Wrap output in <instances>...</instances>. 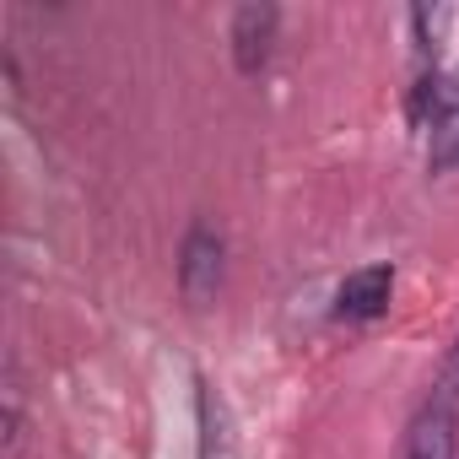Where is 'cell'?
<instances>
[{
    "mask_svg": "<svg viewBox=\"0 0 459 459\" xmlns=\"http://www.w3.org/2000/svg\"><path fill=\"white\" fill-rule=\"evenodd\" d=\"M221 281H227V238L216 227L195 221L178 244V292H184L189 308H211Z\"/></svg>",
    "mask_w": 459,
    "mask_h": 459,
    "instance_id": "obj_2",
    "label": "cell"
},
{
    "mask_svg": "<svg viewBox=\"0 0 459 459\" xmlns=\"http://www.w3.org/2000/svg\"><path fill=\"white\" fill-rule=\"evenodd\" d=\"M405 459H459V405L427 394L405 427Z\"/></svg>",
    "mask_w": 459,
    "mask_h": 459,
    "instance_id": "obj_4",
    "label": "cell"
},
{
    "mask_svg": "<svg viewBox=\"0 0 459 459\" xmlns=\"http://www.w3.org/2000/svg\"><path fill=\"white\" fill-rule=\"evenodd\" d=\"M448 22H454L448 6H416V12H411V39H416V55H421V60H432V55L443 49Z\"/></svg>",
    "mask_w": 459,
    "mask_h": 459,
    "instance_id": "obj_7",
    "label": "cell"
},
{
    "mask_svg": "<svg viewBox=\"0 0 459 459\" xmlns=\"http://www.w3.org/2000/svg\"><path fill=\"white\" fill-rule=\"evenodd\" d=\"M389 298H394V265L389 260H373V265H357L341 287H335V319L341 325H373L389 314Z\"/></svg>",
    "mask_w": 459,
    "mask_h": 459,
    "instance_id": "obj_3",
    "label": "cell"
},
{
    "mask_svg": "<svg viewBox=\"0 0 459 459\" xmlns=\"http://www.w3.org/2000/svg\"><path fill=\"white\" fill-rule=\"evenodd\" d=\"M432 394H443V400L459 405V335H454V346H448V357H443V373H437Z\"/></svg>",
    "mask_w": 459,
    "mask_h": 459,
    "instance_id": "obj_8",
    "label": "cell"
},
{
    "mask_svg": "<svg viewBox=\"0 0 459 459\" xmlns=\"http://www.w3.org/2000/svg\"><path fill=\"white\" fill-rule=\"evenodd\" d=\"M416 130H427V168L459 173V65H432L405 98Z\"/></svg>",
    "mask_w": 459,
    "mask_h": 459,
    "instance_id": "obj_1",
    "label": "cell"
},
{
    "mask_svg": "<svg viewBox=\"0 0 459 459\" xmlns=\"http://www.w3.org/2000/svg\"><path fill=\"white\" fill-rule=\"evenodd\" d=\"M195 405H200V459H233V427H227V405L211 394V384H195Z\"/></svg>",
    "mask_w": 459,
    "mask_h": 459,
    "instance_id": "obj_6",
    "label": "cell"
},
{
    "mask_svg": "<svg viewBox=\"0 0 459 459\" xmlns=\"http://www.w3.org/2000/svg\"><path fill=\"white\" fill-rule=\"evenodd\" d=\"M276 33H281V12L276 6H238L227 44H233V65L238 76H260L276 55Z\"/></svg>",
    "mask_w": 459,
    "mask_h": 459,
    "instance_id": "obj_5",
    "label": "cell"
}]
</instances>
